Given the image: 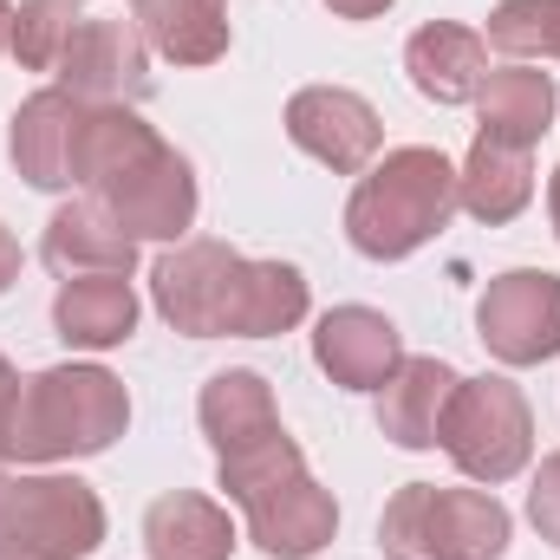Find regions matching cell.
Segmentation results:
<instances>
[{
    "mask_svg": "<svg viewBox=\"0 0 560 560\" xmlns=\"http://www.w3.org/2000/svg\"><path fill=\"white\" fill-rule=\"evenodd\" d=\"M339 20H378V13H392L398 0H326Z\"/></svg>",
    "mask_w": 560,
    "mask_h": 560,
    "instance_id": "obj_27",
    "label": "cell"
},
{
    "mask_svg": "<svg viewBox=\"0 0 560 560\" xmlns=\"http://www.w3.org/2000/svg\"><path fill=\"white\" fill-rule=\"evenodd\" d=\"M313 365L339 392H385V378L405 365V332L378 306H332L313 326Z\"/></svg>",
    "mask_w": 560,
    "mask_h": 560,
    "instance_id": "obj_12",
    "label": "cell"
},
{
    "mask_svg": "<svg viewBox=\"0 0 560 560\" xmlns=\"http://www.w3.org/2000/svg\"><path fill=\"white\" fill-rule=\"evenodd\" d=\"M52 332L79 352H112L138 332V287L131 275H79L52 293Z\"/></svg>",
    "mask_w": 560,
    "mask_h": 560,
    "instance_id": "obj_16",
    "label": "cell"
},
{
    "mask_svg": "<svg viewBox=\"0 0 560 560\" xmlns=\"http://www.w3.org/2000/svg\"><path fill=\"white\" fill-rule=\"evenodd\" d=\"M85 20V0H20L13 7V33H7V52L26 66V72H52L72 46Z\"/></svg>",
    "mask_w": 560,
    "mask_h": 560,
    "instance_id": "obj_23",
    "label": "cell"
},
{
    "mask_svg": "<svg viewBox=\"0 0 560 560\" xmlns=\"http://www.w3.org/2000/svg\"><path fill=\"white\" fill-rule=\"evenodd\" d=\"M463 372H450L443 359H405L385 392H378V430L398 443V450H436V430H443V405L456 392Z\"/></svg>",
    "mask_w": 560,
    "mask_h": 560,
    "instance_id": "obj_21",
    "label": "cell"
},
{
    "mask_svg": "<svg viewBox=\"0 0 560 560\" xmlns=\"http://www.w3.org/2000/svg\"><path fill=\"white\" fill-rule=\"evenodd\" d=\"M450 215H456V163L430 143H405L359 176L346 202V242L365 261H405L450 229Z\"/></svg>",
    "mask_w": 560,
    "mask_h": 560,
    "instance_id": "obj_5",
    "label": "cell"
},
{
    "mask_svg": "<svg viewBox=\"0 0 560 560\" xmlns=\"http://www.w3.org/2000/svg\"><path fill=\"white\" fill-rule=\"evenodd\" d=\"M13 398H20V372H13V359L0 352V463H7V423H13Z\"/></svg>",
    "mask_w": 560,
    "mask_h": 560,
    "instance_id": "obj_26",
    "label": "cell"
},
{
    "mask_svg": "<svg viewBox=\"0 0 560 560\" xmlns=\"http://www.w3.org/2000/svg\"><path fill=\"white\" fill-rule=\"evenodd\" d=\"M39 261L52 268L59 280H79V275H131L138 268V242L92 202H59L52 222H46V242H39Z\"/></svg>",
    "mask_w": 560,
    "mask_h": 560,
    "instance_id": "obj_15",
    "label": "cell"
},
{
    "mask_svg": "<svg viewBox=\"0 0 560 560\" xmlns=\"http://www.w3.org/2000/svg\"><path fill=\"white\" fill-rule=\"evenodd\" d=\"M528 522L541 528V541H555V548H560V450H555V456H541V469H535Z\"/></svg>",
    "mask_w": 560,
    "mask_h": 560,
    "instance_id": "obj_25",
    "label": "cell"
},
{
    "mask_svg": "<svg viewBox=\"0 0 560 560\" xmlns=\"http://www.w3.org/2000/svg\"><path fill=\"white\" fill-rule=\"evenodd\" d=\"M7 33H13V7L0 0V52H7Z\"/></svg>",
    "mask_w": 560,
    "mask_h": 560,
    "instance_id": "obj_30",
    "label": "cell"
},
{
    "mask_svg": "<svg viewBox=\"0 0 560 560\" xmlns=\"http://www.w3.org/2000/svg\"><path fill=\"white\" fill-rule=\"evenodd\" d=\"M59 92H72L79 105H138L150 92V39L138 20H79L66 59L52 66Z\"/></svg>",
    "mask_w": 560,
    "mask_h": 560,
    "instance_id": "obj_10",
    "label": "cell"
},
{
    "mask_svg": "<svg viewBox=\"0 0 560 560\" xmlns=\"http://www.w3.org/2000/svg\"><path fill=\"white\" fill-rule=\"evenodd\" d=\"M105 548V502L59 469H0V560H92Z\"/></svg>",
    "mask_w": 560,
    "mask_h": 560,
    "instance_id": "obj_7",
    "label": "cell"
},
{
    "mask_svg": "<svg viewBox=\"0 0 560 560\" xmlns=\"http://www.w3.org/2000/svg\"><path fill=\"white\" fill-rule=\"evenodd\" d=\"M196 418H202V436H209L215 463H222V456H242V450H255V443H268V436L287 430L280 411H275L268 378L248 372V365L215 372V378L202 385V398H196Z\"/></svg>",
    "mask_w": 560,
    "mask_h": 560,
    "instance_id": "obj_17",
    "label": "cell"
},
{
    "mask_svg": "<svg viewBox=\"0 0 560 560\" xmlns=\"http://www.w3.org/2000/svg\"><path fill=\"white\" fill-rule=\"evenodd\" d=\"M79 189L131 235V242H189L196 229V170L183 150L156 138L138 105H92L79 131Z\"/></svg>",
    "mask_w": 560,
    "mask_h": 560,
    "instance_id": "obj_2",
    "label": "cell"
},
{
    "mask_svg": "<svg viewBox=\"0 0 560 560\" xmlns=\"http://www.w3.org/2000/svg\"><path fill=\"white\" fill-rule=\"evenodd\" d=\"M528 202H535V150L495 143V138L476 131L469 163L456 170V209H469L476 222L502 229V222H515Z\"/></svg>",
    "mask_w": 560,
    "mask_h": 560,
    "instance_id": "obj_18",
    "label": "cell"
},
{
    "mask_svg": "<svg viewBox=\"0 0 560 560\" xmlns=\"http://www.w3.org/2000/svg\"><path fill=\"white\" fill-rule=\"evenodd\" d=\"M131 13L170 66H215L229 52V0H131Z\"/></svg>",
    "mask_w": 560,
    "mask_h": 560,
    "instance_id": "obj_22",
    "label": "cell"
},
{
    "mask_svg": "<svg viewBox=\"0 0 560 560\" xmlns=\"http://www.w3.org/2000/svg\"><path fill=\"white\" fill-rule=\"evenodd\" d=\"M287 138L313 163H326L332 176H365L378 163V150H385V125L346 85H300L287 98Z\"/></svg>",
    "mask_w": 560,
    "mask_h": 560,
    "instance_id": "obj_11",
    "label": "cell"
},
{
    "mask_svg": "<svg viewBox=\"0 0 560 560\" xmlns=\"http://www.w3.org/2000/svg\"><path fill=\"white\" fill-rule=\"evenodd\" d=\"M436 450L482 489L495 482H515L535 456V411L522 398V385L509 378H456L450 405H443V430H436Z\"/></svg>",
    "mask_w": 560,
    "mask_h": 560,
    "instance_id": "obj_8",
    "label": "cell"
},
{
    "mask_svg": "<svg viewBox=\"0 0 560 560\" xmlns=\"http://www.w3.org/2000/svg\"><path fill=\"white\" fill-rule=\"evenodd\" d=\"M476 339L502 365H548L560 359V280L548 268H509L476 300Z\"/></svg>",
    "mask_w": 560,
    "mask_h": 560,
    "instance_id": "obj_9",
    "label": "cell"
},
{
    "mask_svg": "<svg viewBox=\"0 0 560 560\" xmlns=\"http://www.w3.org/2000/svg\"><path fill=\"white\" fill-rule=\"evenodd\" d=\"M150 300L189 339H280L313 306L293 261H248L209 235L176 242L150 268Z\"/></svg>",
    "mask_w": 560,
    "mask_h": 560,
    "instance_id": "obj_1",
    "label": "cell"
},
{
    "mask_svg": "<svg viewBox=\"0 0 560 560\" xmlns=\"http://www.w3.org/2000/svg\"><path fill=\"white\" fill-rule=\"evenodd\" d=\"M222 489L242 509L248 541L268 560H313L339 535V502H332V489L313 482V469L287 430L242 456H222Z\"/></svg>",
    "mask_w": 560,
    "mask_h": 560,
    "instance_id": "obj_4",
    "label": "cell"
},
{
    "mask_svg": "<svg viewBox=\"0 0 560 560\" xmlns=\"http://www.w3.org/2000/svg\"><path fill=\"white\" fill-rule=\"evenodd\" d=\"M495 52L535 66V59H560V0H502L489 13V33H482Z\"/></svg>",
    "mask_w": 560,
    "mask_h": 560,
    "instance_id": "obj_24",
    "label": "cell"
},
{
    "mask_svg": "<svg viewBox=\"0 0 560 560\" xmlns=\"http://www.w3.org/2000/svg\"><path fill=\"white\" fill-rule=\"evenodd\" d=\"M405 72L430 105H476L489 79V39L456 20H430L405 39Z\"/></svg>",
    "mask_w": 560,
    "mask_h": 560,
    "instance_id": "obj_14",
    "label": "cell"
},
{
    "mask_svg": "<svg viewBox=\"0 0 560 560\" xmlns=\"http://www.w3.org/2000/svg\"><path fill=\"white\" fill-rule=\"evenodd\" d=\"M555 105H560L555 79H548V72H535V66H522V59L495 66V72L482 79V92H476L482 138L522 143V150H535V143L548 138V125H555Z\"/></svg>",
    "mask_w": 560,
    "mask_h": 560,
    "instance_id": "obj_20",
    "label": "cell"
},
{
    "mask_svg": "<svg viewBox=\"0 0 560 560\" xmlns=\"http://www.w3.org/2000/svg\"><path fill=\"white\" fill-rule=\"evenodd\" d=\"M13 280H20V242H13V235H7V222H0V293H7Z\"/></svg>",
    "mask_w": 560,
    "mask_h": 560,
    "instance_id": "obj_28",
    "label": "cell"
},
{
    "mask_svg": "<svg viewBox=\"0 0 560 560\" xmlns=\"http://www.w3.org/2000/svg\"><path fill=\"white\" fill-rule=\"evenodd\" d=\"M143 548H150V560H229L235 522L222 502H209L196 489H170L143 509Z\"/></svg>",
    "mask_w": 560,
    "mask_h": 560,
    "instance_id": "obj_19",
    "label": "cell"
},
{
    "mask_svg": "<svg viewBox=\"0 0 560 560\" xmlns=\"http://www.w3.org/2000/svg\"><path fill=\"white\" fill-rule=\"evenodd\" d=\"M515 515L489 489H436L405 482L378 515L385 560H502Z\"/></svg>",
    "mask_w": 560,
    "mask_h": 560,
    "instance_id": "obj_6",
    "label": "cell"
},
{
    "mask_svg": "<svg viewBox=\"0 0 560 560\" xmlns=\"http://www.w3.org/2000/svg\"><path fill=\"white\" fill-rule=\"evenodd\" d=\"M548 215H555V242H560V170L548 176Z\"/></svg>",
    "mask_w": 560,
    "mask_h": 560,
    "instance_id": "obj_29",
    "label": "cell"
},
{
    "mask_svg": "<svg viewBox=\"0 0 560 560\" xmlns=\"http://www.w3.org/2000/svg\"><path fill=\"white\" fill-rule=\"evenodd\" d=\"M131 423V392L105 365H46L20 378L13 423H7V463H79L105 456Z\"/></svg>",
    "mask_w": 560,
    "mask_h": 560,
    "instance_id": "obj_3",
    "label": "cell"
},
{
    "mask_svg": "<svg viewBox=\"0 0 560 560\" xmlns=\"http://www.w3.org/2000/svg\"><path fill=\"white\" fill-rule=\"evenodd\" d=\"M85 112H92V105H79V98H72V92H59V85L33 92V98L13 112L7 156H13V170H20L33 189H79L72 163H79V131H85Z\"/></svg>",
    "mask_w": 560,
    "mask_h": 560,
    "instance_id": "obj_13",
    "label": "cell"
}]
</instances>
